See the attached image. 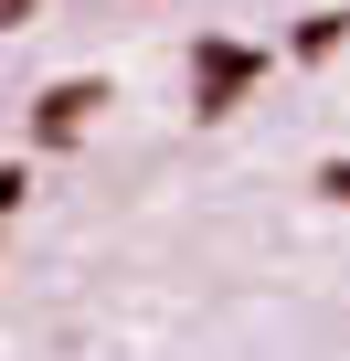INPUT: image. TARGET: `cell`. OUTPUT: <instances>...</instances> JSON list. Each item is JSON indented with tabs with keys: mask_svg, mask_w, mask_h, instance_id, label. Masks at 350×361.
I'll list each match as a JSON object with an SVG mask.
<instances>
[{
	"mask_svg": "<svg viewBox=\"0 0 350 361\" xmlns=\"http://www.w3.org/2000/svg\"><path fill=\"white\" fill-rule=\"evenodd\" d=\"M255 75H265V54H255V43H202V64H192V85H202V117H223V106H234Z\"/></svg>",
	"mask_w": 350,
	"mask_h": 361,
	"instance_id": "6da1fadb",
	"label": "cell"
},
{
	"mask_svg": "<svg viewBox=\"0 0 350 361\" xmlns=\"http://www.w3.org/2000/svg\"><path fill=\"white\" fill-rule=\"evenodd\" d=\"M96 106H106V85H85V75H75V85H54V96H43V117H32V138H75V128L96 117Z\"/></svg>",
	"mask_w": 350,
	"mask_h": 361,
	"instance_id": "7a4b0ae2",
	"label": "cell"
},
{
	"mask_svg": "<svg viewBox=\"0 0 350 361\" xmlns=\"http://www.w3.org/2000/svg\"><path fill=\"white\" fill-rule=\"evenodd\" d=\"M339 32H350V22H339V11H308V22H297V54H308V64H318V54H339Z\"/></svg>",
	"mask_w": 350,
	"mask_h": 361,
	"instance_id": "3957f363",
	"label": "cell"
},
{
	"mask_svg": "<svg viewBox=\"0 0 350 361\" xmlns=\"http://www.w3.org/2000/svg\"><path fill=\"white\" fill-rule=\"evenodd\" d=\"M318 192H329V202H350V159H329V170H318Z\"/></svg>",
	"mask_w": 350,
	"mask_h": 361,
	"instance_id": "277c9868",
	"label": "cell"
},
{
	"mask_svg": "<svg viewBox=\"0 0 350 361\" xmlns=\"http://www.w3.org/2000/svg\"><path fill=\"white\" fill-rule=\"evenodd\" d=\"M0 213H22V170H0Z\"/></svg>",
	"mask_w": 350,
	"mask_h": 361,
	"instance_id": "5b68a950",
	"label": "cell"
},
{
	"mask_svg": "<svg viewBox=\"0 0 350 361\" xmlns=\"http://www.w3.org/2000/svg\"><path fill=\"white\" fill-rule=\"evenodd\" d=\"M22 11H32V0H0V22H22Z\"/></svg>",
	"mask_w": 350,
	"mask_h": 361,
	"instance_id": "8992f818",
	"label": "cell"
}]
</instances>
